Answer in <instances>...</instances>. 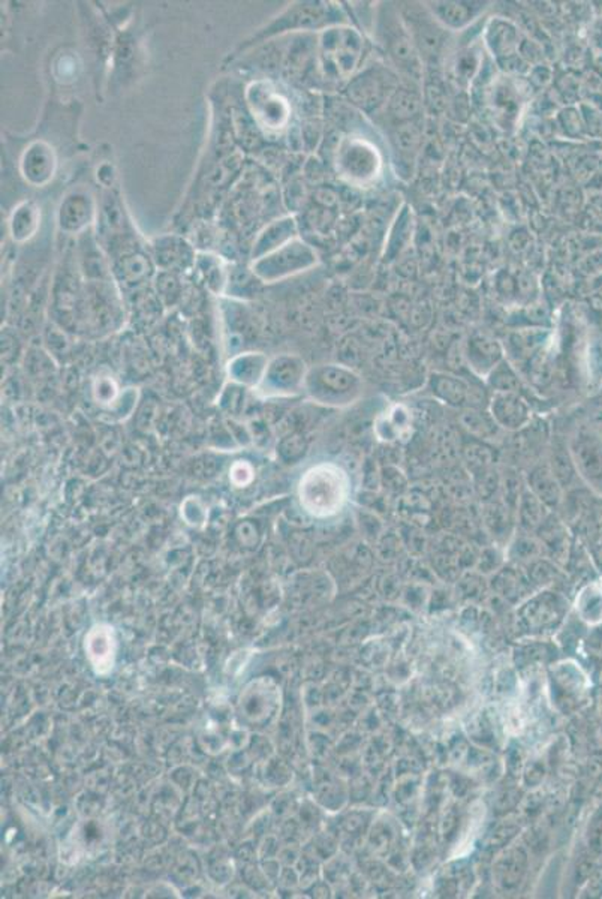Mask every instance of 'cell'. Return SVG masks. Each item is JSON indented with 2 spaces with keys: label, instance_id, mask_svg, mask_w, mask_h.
<instances>
[{
  "label": "cell",
  "instance_id": "cell-1",
  "mask_svg": "<svg viewBox=\"0 0 602 899\" xmlns=\"http://www.w3.org/2000/svg\"><path fill=\"white\" fill-rule=\"evenodd\" d=\"M350 492V477L336 463H318L299 481L300 506L316 519L336 516L345 507Z\"/></svg>",
  "mask_w": 602,
  "mask_h": 899
},
{
  "label": "cell",
  "instance_id": "cell-2",
  "mask_svg": "<svg viewBox=\"0 0 602 899\" xmlns=\"http://www.w3.org/2000/svg\"><path fill=\"white\" fill-rule=\"evenodd\" d=\"M308 393L318 402L345 407L361 393V378L345 366H320L308 372L304 380Z\"/></svg>",
  "mask_w": 602,
  "mask_h": 899
},
{
  "label": "cell",
  "instance_id": "cell-3",
  "mask_svg": "<svg viewBox=\"0 0 602 899\" xmlns=\"http://www.w3.org/2000/svg\"><path fill=\"white\" fill-rule=\"evenodd\" d=\"M336 167L343 179L355 186H370L382 173V156L372 142L360 135L343 138L336 154Z\"/></svg>",
  "mask_w": 602,
  "mask_h": 899
},
{
  "label": "cell",
  "instance_id": "cell-4",
  "mask_svg": "<svg viewBox=\"0 0 602 899\" xmlns=\"http://www.w3.org/2000/svg\"><path fill=\"white\" fill-rule=\"evenodd\" d=\"M315 260L316 255L312 249H309L308 244H304L301 240L292 237L269 251L264 257L255 258L253 273H257L264 281L273 282L276 279L299 273L306 267L312 266Z\"/></svg>",
  "mask_w": 602,
  "mask_h": 899
},
{
  "label": "cell",
  "instance_id": "cell-5",
  "mask_svg": "<svg viewBox=\"0 0 602 899\" xmlns=\"http://www.w3.org/2000/svg\"><path fill=\"white\" fill-rule=\"evenodd\" d=\"M246 99L253 119L267 133H282L287 128L291 107L282 94L270 82H255L246 90Z\"/></svg>",
  "mask_w": 602,
  "mask_h": 899
},
{
  "label": "cell",
  "instance_id": "cell-6",
  "mask_svg": "<svg viewBox=\"0 0 602 899\" xmlns=\"http://www.w3.org/2000/svg\"><path fill=\"white\" fill-rule=\"evenodd\" d=\"M352 30V29H350ZM350 29L331 30L321 41V59L325 74L343 77L354 69L360 57V39Z\"/></svg>",
  "mask_w": 602,
  "mask_h": 899
},
{
  "label": "cell",
  "instance_id": "cell-7",
  "mask_svg": "<svg viewBox=\"0 0 602 899\" xmlns=\"http://www.w3.org/2000/svg\"><path fill=\"white\" fill-rule=\"evenodd\" d=\"M306 366L297 357L283 356L274 359L265 368L262 387L265 394L294 393L300 387H304L306 380Z\"/></svg>",
  "mask_w": 602,
  "mask_h": 899
},
{
  "label": "cell",
  "instance_id": "cell-8",
  "mask_svg": "<svg viewBox=\"0 0 602 899\" xmlns=\"http://www.w3.org/2000/svg\"><path fill=\"white\" fill-rule=\"evenodd\" d=\"M20 168L27 183L38 188L45 186L56 174L57 159L54 149L47 143H32L23 152Z\"/></svg>",
  "mask_w": 602,
  "mask_h": 899
},
{
  "label": "cell",
  "instance_id": "cell-9",
  "mask_svg": "<svg viewBox=\"0 0 602 899\" xmlns=\"http://www.w3.org/2000/svg\"><path fill=\"white\" fill-rule=\"evenodd\" d=\"M491 414L502 428L517 430L529 421V408L513 390L498 391L491 400Z\"/></svg>",
  "mask_w": 602,
  "mask_h": 899
},
{
  "label": "cell",
  "instance_id": "cell-10",
  "mask_svg": "<svg viewBox=\"0 0 602 899\" xmlns=\"http://www.w3.org/2000/svg\"><path fill=\"white\" fill-rule=\"evenodd\" d=\"M112 629L110 627L96 626L87 634V656L98 675H107L114 666L115 640Z\"/></svg>",
  "mask_w": 602,
  "mask_h": 899
},
{
  "label": "cell",
  "instance_id": "cell-11",
  "mask_svg": "<svg viewBox=\"0 0 602 899\" xmlns=\"http://www.w3.org/2000/svg\"><path fill=\"white\" fill-rule=\"evenodd\" d=\"M39 219H41V212L35 203L23 202L22 204H18L11 218L13 239L22 243L34 237L39 227Z\"/></svg>",
  "mask_w": 602,
  "mask_h": 899
},
{
  "label": "cell",
  "instance_id": "cell-12",
  "mask_svg": "<svg viewBox=\"0 0 602 899\" xmlns=\"http://www.w3.org/2000/svg\"><path fill=\"white\" fill-rule=\"evenodd\" d=\"M376 429H378V435H380V440L398 441L400 438L405 437L410 429V414L403 407H394L389 412V416L380 420Z\"/></svg>",
  "mask_w": 602,
  "mask_h": 899
},
{
  "label": "cell",
  "instance_id": "cell-13",
  "mask_svg": "<svg viewBox=\"0 0 602 899\" xmlns=\"http://www.w3.org/2000/svg\"><path fill=\"white\" fill-rule=\"evenodd\" d=\"M433 393L444 399L449 403L460 405L466 398V386L453 377H436L431 380Z\"/></svg>",
  "mask_w": 602,
  "mask_h": 899
}]
</instances>
